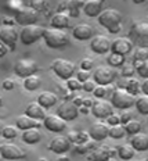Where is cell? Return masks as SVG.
<instances>
[{"mask_svg": "<svg viewBox=\"0 0 148 161\" xmlns=\"http://www.w3.org/2000/svg\"><path fill=\"white\" fill-rule=\"evenodd\" d=\"M129 39L139 47H148V21L136 19L130 25Z\"/></svg>", "mask_w": 148, "mask_h": 161, "instance_id": "obj_1", "label": "cell"}, {"mask_svg": "<svg viewBox=\"0 0 148 161\" xmlns=\"http://www.w3.org/2000/svg\"><path fill=\"white\" fill-rule=\"evenodd\" d=\"M122 14L116 8H105L98 15V24L107 28L111 33H118L122 28Z\"/></svg>", "mask_w": 148, "mask_h": 161, "instance_id": "obj_2", "label": "cell"}, {"mask_svg": "<svg viewBox=\"0 0 148 161\" xmlns=\"http://www.w3.org/2000/svg\"><path fill=\"white\" fill-rule=\"evenodd\" d=\"M45 43L51 49H62L68 45L69 39L68 35L64 29H57V28H47L43 35Z\"/></svg>", "mask_w": 148, "mask_h": 161, "instance_id": "obj_3", "label": "cell"}, {"mask_svg": "<svg viewBox=\"0 0 148 161\" xmlns=\"http://www.w3.org/2000/svg\"><path fill=\"white\" fill-rule=\"evenodd\" d=\"M111 103L115 108L119 110H127L130 107L136 106V97L133 93H130L125 88H118L114 90V93L111 95Z\"/></svg>", "mask_w": 148, "mask_h": 161, "instance_id": "obj_4", "label": "cell"}, {"mask_svg": "<svg viewBox=\"0 0 148 161\" xmlns=\"http://www.w3.org/2000/svg\"><path fill=\"white\" fill-rule=\"evenodd\" d=\"M51 69L54 71V74L58 78H61L64 80H68L69 78H72L76 72V65L72 61L65 58H57L51 63Z\"/></svg>", "mask_w": 148, "mask_h": 161, "instance_id": "obj_5", "label": "cell"}, {"mask_svg": "<svg viewBox=\"0 0 148 161\" xmlns=\"http://www.w3.org/2000/svg\"><path fill=\"white\" fill-rule=\"evenodd\" d=\"M46 29L40 25L32 24V25H26L24 26L19 32V40L24 45H32V43L38 42L40 38H43Z\"/></svg>", "mask_w": 148, "mask_h": 161, "instance_id": "obj_6", "label": "cell"}, {"mask_svg": "<svg viewBox=\"0 0 148 161\" xmlns=\"http://www.w3.org/2000/svg\"><path fill=\"white\" fill-rule=\"evenodd\" d=\"M116 78V71L111 65H98L93 72V79L98 85H111Z\"/></svg>", "mask_w": 148, "mask_h": 161, "instance_id": "obj_7", "label": "cell"}, {"mask_svg": "<svg viewBox=\"0 0 148 161\" xmlns=\"http://www.w3.org/2000/svg\"><path fill=\"white\" fill-rule=\"evenodd\" d=\"M14 19L17 24L19 25H32V24H36L39 19V11L35 10L33 7H22L19 11H17L14 14Z\"/></svg>", "mask_w": 148, "mask_h": 161, "instance_id": "obj_8", "label": "cell"}, {"mask_svg": "<svg viewBox=\"0 0 148 161\" xmlns=\"http://www.w3.org/2000/svg\"><path fill=\"white\" fill-rule=\"evenodd\" d=\"M14 71L21 78H28L31 75H35V72L38 71V64L32 58H21L15 63Z\"/></svg>", "mask_w": 148, "mask_h": 161, "instance_id": "obj_9", "label": "cell"}, {"mask_svg": "<svg viewBox=\"0 0 148 161\" xmlns=\"http://www.w3.org/2000/svg\"><path fill=\"white\" fill-rule=\"evenodd\" d=\"M0 154L4 160H21L25 157V152L24 149H21L18 145L15 143H11V142H4L2 143L0 146Z\"/></svg>", "mask_w": 148, "mask_h": 161, "instance_id": "obj_10", "label": "cell"}, {"mask_svg": "<svg viewBox=\"0 0 148 161\" xmlns=\"http://www.w3.org/2000/svg\"><path fill=\"white\" fill-rule=\"evenodd\" d=\"M112 108L114 106L111 102H107L104 99H97L92 107V114L98 119H107L114 113Z\"/></svg>", "mask_w": 148, "mask_h": 161, "instance_id": "obj_11", "label": "cell"}, {"mask_svg": "<svg viewBox=\"0 0 148 161\" xmlns=\"http://www.w3.org/2000/svg\"><path fill=\"white\" fill-rule=\"evenodd\" d=\"M61 118H64L65 121H73L76 118V117L79 115V107L75 104L73 102H68V100H65V102H62L61 104L57 107V113Z\"/></svg>", "mask_w": 148, "mask_h": 161, "instance_id": "obj_12", "label": "cell"}, {"mask_svg": "<svg viewBox=\"0 0 148 161\" xmlns=\"http://www.w3.org/2000/svg\"><path fill=\"white\" fill-rule=\"evenodd\" d=\"M43 125H45V128L47 130H50V132L58 133V132H62V130L66 128V121L61 118L58 114H49V115H46V118L43 119Z\"/></svg>", "mask_w": 148, "mask_h": 161, "instance_id": "obj_13", "label": "cell"}, {"mask_svg": "<svg viewBox=\"0 0 148 161\" xmlns=\"http://www.w3.org/2000/svg\"><path fill=\"white\" fill-rule=\"evenodd\" d=\"M19 39V33L17 32V29L13 25H2L0 28V40L4 45H7L10 49H14L17 40Z\"/></svg>", "mask_w": 148, "mask_h": 161, "instance_id": "obj_14", "label": "cell"}, {"mask_svg": "<svg viewBox=\"0 0 148 161\" xmlns=\"http://www.w3.org/2000/svg\"><path fill=\"white\" fill-rule=\"evenodd\" d=\"M112 42L105 35H96L90 40V49L97 54H105L111 50Z\"/></svg>", "mask_w": 148, "mask_h": 161, "instance_id": "obj_15", "label": "cell"}, {"mask_svg": "<svg viewBox=\"0 0 148 161\" xmlns=\"http://www.w3.org/2000/svg\"><path fill=\"white\" fill-rule=\"evenodd\" d=\"M89 132L93 140L101 142V140L109 136V126H108V124H104L101 121H96V122L92 124Z\"/></svg>", "mask_w": 148, "mask_h": 161, "instance_id": "obj_16", "label": "cell"}, {"mask_svg": "<svg viewBox=\"0 0 148 161\" xmlns=\"http://www.w3.org/2000/svg\"><path fill=\"white\" fill-rule=\"evenodd\" d=\"M71 145H72V142L68 139V136H56L50 142L49 149L56 154H64L71 149Z\"/></svg>", "mask_w": 148, "mask_h": 161, "instance_id": "obj_17", "label": "cell"}, {"mask_svg": "<svg viewBox=\"0 0 148 161\" xmlns=\"http://www.w3.org/2000/svg\"><path fill=\"white\" fill-rule=\"evenodd\" d=\"M72 35L78 40H92L94 38V28L90 24L80 22L72 29Z\"/></svg>", "mask_w": 148, "mask_h": 161, "instance_id": "obj_18", "label": "cell"}, {"mask_svg": "<svg viewBox=\"0 0 148 161\" xmlns=\"http://www.w3.org/2000/svg\"><path fill=\"white\" fill-rule=\"evenodd\" d=\"M85 2L83 0H62L58 6V11H66L69 15L78 17L79 8H83Z\"/></svg>", "mask_w": 148, "mask_h": 161, "instance_id": "obj_19", "label": "cell"}, {"mask_svg": "<svg viewBox=\"0 0 148 161\" xmlns=\"http://www.w3.org/2000/svg\"><path fill=\"white\" fill-rule=\"evenodd\" d=\"M132 46H133V42L129 38H116L115 40H112L111 52L126 56L127 53L132 52Z\"/></svg>", "mask_w": 148, "mask_h": 161, "instance_id": "obj_20", "label": "cell"}, {"mask_svg": "<svg viewBox=\"0 0 148 161\" xmlns=\"http://www.w3.org/2000/svg\"><path fill=\"white\" fill-rule=\"evenodd\" d=\"M105 0H87L83 6V11L87 17H98L104 11Z\"/></svg>", "mask_w": 148, "mask_h": 161, "instance_id": "obj_21", "label": "cell"}, {"mask_svg": "<svg viewBox=\"0 0 148 161\" xmlns=\"http://www.w3.org/2000/svg\"><path fill=\"white\" fill-rule=\"evenodd\" d=\"M71 22V17L66 11H57L54 15H53L51 21H50V25L51 28H57V29H65L69 26Z\"/></svg>", "mask_w": 148, "mask_h": 161, "instance_id": "obj_22", "label": "cell"}, {"mask_svg": "<svg viewBox=\"0 0 148 161\" xmlns=\"http://www.w3.org/2000/svg\"><path fill=\"white\" fill-rule=\"evenodd\" d=\"M15 125L18 126V129L26 130V129H32V128H40L42 124H40V119H35V118H32V117L24 114V115H19L18 118H17Z\"/></svg>", "mask_w": 148, "mask_h": 161, "instance_id": "obj_23", "label": "cell"}, {"mask_svg": "<svg viewBox=\"0 0 148 161\" xmlns=\"http://www.w3.org/2000/svg\"><path fill=\"white\" fill-rule=\"evenodd\" d=\"M25 114L35 119H45L46 118V108L39 102H31L25 108Z\"/></svg>", "mask_w": 148, "mask_h": 161, "instance_id": "obj_24", "label": "cell"}, {"mask_svg": "<svg viewBox=\"0 0 148 161\" xmlns=\"http://www.w3.org/2000/svg\"><path fill=\"white\" fill-rule=\"evenodd\" d=\"M130 143L136 149V152H145V150H148V135L143 132L133 135L130 139Z\"/></svg>", "mask_w": 148, "mask_h": 161, "instance_id": "obj_25", "label": "cell"}, {"mask_svg": "<svg viewBox=\"0 0 148 161\" xmlns=\"http://www.w3.org/2000/svg\"><path fill=\"white\" fill-rule=\"evenodd\" d=\"M38 102H39L43 107H45V108H50V107H53L54 104H57V103H58V96H57L56 93L46 90V92H42V93L39 95Z\"/></svg>", "mask_w": 148, "mask_h": 161, "instance_id": "obj_26", "label": "cell"}, {"mask_svg": "<svg viewBox=\"0 0 148 161\" xmlns=\"http://www.w3.org/2000/svg\"><path fill=\"white\" fill-rule=\"evenodd\" d=\"M40 139H42V133H40L39 128L26 129L22 132V140L28 145H35V143L40 142Z\"/></svg>", "mask_w": 148, "mask_h": 161, "instance_id": "obj_27", "label": "cell"}, {"mask_svg": "<svg viewBox=\"0 0 148 161\" xmlns=\"http://www.w3.org/2000/svg\"><path fill=\"white\" fill-rule=\"evenodd\" d=\"M114 156V150L108 149V146H103L98 150H94V153L90 156L92 161H107L109 157Z\"/></svg>", "mask_w": 148, "mask_h": 161, "instance_id": "obj_28", "label": "cell"}, {"mask_svg": "<svg viewBox=\"0 0 148 161\" xmlns=\"http://www.w3.org/2000/svg\"><path fill=\"white\" fill-rule=\"evenodd\" d=\"M134 153H136V149L132 146V143H125V145L118 147V156L122 160H132L134 157Z\"/></svg>", "mask_w": 148, "mask_h": 161, "instance_id": "obj_29", "label": "cell"}, {"mask_svg": "<svg viewBox=\"0 0 148 161\" xmlns=\"http://www.w3.org/2000/svg\"><path fill=\"white\" fill-rule=\"evenodd\" d=\"M40 83H42L40 76H38L36 74H35V75L28 76V78H24V86H25L26 90H31V92L39 89L40 88Z\"/></svg>", "mask_w": 148, "mask_h": 161, "instance_id": "obj_30", "label": "cell"}, {"mask_svg": "<svg viewBox=\"0 0 148 161\" xmlns=\"http://www.w3.org/2000/svg\"><path fill=\"white\" fill-rule=\"evenodd\" d=\"M127 135L126 128L123 124H118V125H111L109 126V137L112 139H122Z\"/></svg>", "mask_w": 148, "mask_h": 161, "instance_id": "obj_31", "label": "cell"}, {"mask_svg": "<svg viewBox=\"0 0 148 161\" xmlns=\"http://www.w3.org/2000/svg\"><path fill=\"white\" fill-rule=\"evenodd\" d=\"M125 128H126L127 135L133 136V135H137V133L141 132V128H143V125H141L140 121H137V119H130L129 122L125 124Z\"/></svg>", "mask_w": 148, "mask_h": 161, "instance_id": "obj_32", "label": "cell"}, {"mask_svg": "<svg viewBox=\"0 0 148 161\" xmlns=\"http://www.w3.org/2000/svg\"><path fill=\"white\" fill-rule=\"evenodd\" d=\"M136 108L140 114L147 115L148 114V95H143V96L137 97L136 99Z\"/></svg>", "mask_w": 148, "mask_h": 161, "instance_id": "obj_33", "label": "cell"}, {"mask_svg": "<svg viewBox=\"0 0 148 161\" xmlns=\"http://www.w3.org/2000/svg\"><path fill=\"white\" fill-rule=\"evenodd\" d=\"M107 61H108V65L114 67V68H118V67H122L123 64H125V56L111 52V54L108 56Z\"/></svg>", "mask_w": 148, "mask_h": 161, "instance_id": "obj_34", "label": "cell"}, {"mask_svg": "<svg viewBox=\"0 0 148 161\" xmlns=\"http://www.w3.org/2000/svg\"><path fill=\"white\" fill-rule=\"evenodd\" d=\"M134 67H136V72L141 78H148V60H145V61H134Z\"/></svg>", "mask_w": 148, "mask_h": 161, "instance_id": "obj_35", "label": "cell"}, {"mask_svg": "<svg viewBox=\"0 0 148 161\" xmlns=\"http://www.w3.org/2000/svg\"><path fill=\"white\" fill-rule=\"evenodd\" d=\"M18 135V126H14V125H7L2 129V136L4 139H14V137Z\"/></svg>", "mask_w": 148, "mask_h": 161, "instance_id": "obj_36", "label": "cell"}, {"mask_svg": "<svg viewBox=\"0 0 148 161\" xmlns=\"http://www.w3.org/2000/svg\"><path fill=\"white\" fill-rule=\"evenodd\" d=\"M66 86H68V89L71 92H78V90L83 89V82H80L76 76H72V78H69L66 80Z\"/></svg>", "mask_w": 148, "mask_h": 161, "instance_id": "obj_37", "label": "cell"}, {"mask_svg": "<svg viewBox=\"0 0 148 161\" xmlns=\"http://www.w3.org/2000/svg\"><path fill=\"white\" fill-rule=\"evenodd\" d=\"M126 89L129 90L130 93H133V95H137L139 92H141V83L137 79H134V78H129V82H127Z\"/></svg>", "mask_w": 148, "mask_h": 161, "instance_id": "obj_38", "label": "cell"}, {"mask_svg": "<svg viewBox=\"0 0 148 161\" xmlns=\"http://www.w3.org/2000/svg\"><path fill=\"white\" fill-rule=\"evenodd\" d=\"M133 57L134 61H145L148 60V47H137Z\"/></svg>", "mask_w": 148, "mask_h": 161, "instance_id": "obj_39", "label": "cell"}, {"mask_svg": "<svg viewBox=\"0 0 148 161\" xmlns=\"http://www.w3.org/2000/svg\"><path fill=\"white\" fill-rule=\"evenodd\" d=\"M31 7L38 11H45L49 8V0H31Z\"/></svg>", "mask_w": 148, "mask_h": 161, "instance_id": "obj_40", "label": "cell"}, {"mask_svg": "<svg viewBox=\"0 0 148 161\" xmlns=\"http://www.w3.org/2000/svg\"><path fill=\"white\" fill-rule=\"evenodd\" d=\"M107 93H109L108 90V85H97L96 89H94L93 95L97 97V99H104L107 96Z\"/></svg>", "mask_w": 148, "mask_h": 161, "instance_id": "obj_41", "label": "cell"}, {"mask_svg": "<svg viewBox=\"0 0 148 161\" xmlns=\"http://www.w3.org/2000/svg\"><path fill=\"white\" fill-rule=\"evenodd\" d=\"M134 69H136L134 64H129V63H125V64L122 65V71H120V74H122V76H125V78H132Z\"/></svg>", "mask_w": 148, "mask_h": 161, "instance_id": "obj_42", "label": "cell"}, {"mask_svg": "<svg viewBox=\"0 0 148 161\" xmlns=\"http://www.w3.org/2000/svg\"><path fill=\"white\" fill-rule=\"evenodd\" d=\"M90 76H92V74H90V71H87V69H79V71L76 72V78H78L80 82H86V80H89Z\"/></svg>", "mask_w": 148, "mask_h": 161, "instance_id": "obj_43", "label": "cell"}, {"mask_svg": "<svg viewBox=\"0 0 148 161\" xmlns=\"http://www.w3.org/2000/svg\"><path fill=\"white\" fill-rule=\"evenodd\" d=\"M93 67H94V61H93V58H90V57H86V58H83L82 61H80V68L82 69L90 71Z\"/></svg>", "mask_w": 148, "mask_h": 161, "instance_id": "obj_44", "label": "cell"}, {"mask_svg": "<svg viewBox=\"0 0 148 161\" xmlns=\"http://www.w3.org/2000/svg\"><path fill=\"white\" fill-rule=\"evenodd\" d=\"M98 85V83L96 82V80H92V79H89V80H86V82H83V90L85 92H94V89H96V86Z\"/></svg>", "mask_w": 148, "mask_h": 161, "instance_id": "obj_45", "label": "cell"}, {"mask_svg": "<svg viewBox=\"0 0 148 161\" xmlns=\"http://www.w3.org/2000/svg\"><path fill=\"white\" fill-rule=\"evenodd\" d=\"M107 124L108 125H118V124H122V119H120V115L118 114H111V115L107 118Z\"/></svg>", "mask_w": 148, "mask_h": 161, "instance_id": "obj_46", "label": "cell"}, {"mask_svg": "<svg viewBox=\"0 0 148 161\" xmlns=\"http://www.w3.org/2000/svg\"><path fill=\"white\" fill-rule=\"evenodd\" d=\"M14 88H15V83H14V80H13L11 78H7V79L3 80V89L11 90V89H14Z\"/></svg>", "mask_w": 148, "mask_h": 161, "instance_id": "obj_47", "label": "cell"}, {"mask_svg": "<svg viewBox=\"0 0 148 161\" xmlns=\"http://www.w3.org/2000/svg\"><path fill=\"white\" fill-rule=\"evenodd\" d=\"M89 137H92V136H90V132L80 130V132H79V140H78V143H86L87 140H89Z\"/></svg>", "mask_w": 148, "mask_h": 161, "instance_id": "obj_48", "label": "cell"}, {"mask_svg": "<svg viewBox=\"0 0 148 161\" xmlns=\"http://www.w3.org/2000/svg\"><path fill=\"white\" fill-rule=\"evenodd\" d=\"M66 136H68V139L72 143H78V140H79V132L78 130H71V132H68Z\"/></svg>", "mask_w": 148, "mask_h": 161, "instance_id": "obj_49", "label": "cell"}, {"mask_svg": "<svg viewBox=\"0 0 148 161\" xmlns=\"http://www.w3.org/2000/svg\"><path fill=\"white\" fill-rule=\"evenodd\" d=\"M10 50V47L7 45H4V43H0V57H4L6 54H7V52Z\"/></svg>", "mask_w": 148, "mask_h": 161, "instance_id": "obj_50", "label": "cell"}, {"mask_svg": "<svg viewBox=\"0 0 148 161\" xmlns=\"http://www.w3.org/2000/svg\"><path fill=\"white\" fill-rule=\"evenodd\" d=\"M141 92L144 93V95H148V78L143 80V83H141Z\"/></svg>", "mask_w": 148, "mask_h": 161, "instance_id": "obj_51", "label": "cell"}, {"mask_svg": "<svg viewBox=\"0 0 148 161\" xmlns=\"http://www.w3.org/2000/svg\"><path fill=\"white\" fill-rule=\"evenodd\" d=\"M94 104V102L92 99H89V97H85V100H83V106H86V107H89V108H92Z\"/></svg>", "mask_w": 148, "mask_h": 161, "instance_id": "obj_52", "label": "cell"}, {"mask_svg": "<svg viewBox=\"0 0 148 161\" xmlns=\"http://www.w3.org/2000/svg\"><path fill=\"white\" fill-rule=\"evenodd\" d=\"M83 100H85V97H79V96H78V97H75L72 102L75 103V104L78 106V107H80V106H83Z\"/></svg>", "mask_w": 148, "mask_h": 161, "instance_id": "obj_53", "label": "cell"}, {"mask_svg": "<svg viewBox=\"0 0 148 161\" xmlns=\"http://www.w3.org/2000/svg\"><path fill=\"white\" fill-rule=\"evenodd\" d=\"M79 113H83V114H89V107H86V106H80L79 107Z\"/></svg>", "mask_w": 148, "mask_h": 161, "instance_id": "obj_54", "label": "cell"}, {"mask_svg": "<svg viewBox=\"0 0 148 161\" xmlns=\"http://www.w3.org/2000/svg\"><path fill=\"white\" fill-rule=\"evenodd\" d=\"M57 161H71V158L69 157H66V156H61V157L57 158Z\"/></svg>", "mask_w": 148, "mask_h": 161, "instance_id": "obj_55", "label": "cell"}, {"mask_svg": "<svg viewBox=\"0 0 148 161\" xmlns=\"http://www.w3.org/2000/svg\"><path fill=\"white\" fill-rule=\"evenodd\" d=\"M6 115H7V110H6V107L2 104V118H4Z\"/></svg>", "mask_w": 148, "mask_h": 161, "instance_id": "obj_56", "label": "cell"}, {"mask_svg": "<svg viewBox=\"0 0 148 161\" xmlns=\"http://www.w3.org/2000/svg\"><path fill=\"white\" fill-rule=\"evenodd\" d=\"M136 4H141V3H145V0H133Z\"/></svg>", "mask_w": 148, "mask_h": 161, "instance_id": "obj_57", "label": "cell"}, {"mask_svg": "<svg viewBox=\"0 0 148 161\" xmlns=\"http://www.w3.org/2000/svg\"><path fill=\"white\" fill-rule=\"evenodd\" d=\"M38 161H47V158H45V157H42V158H39Z\"/></svg>", "mask_w": 148, "mask_h": 161, "instance_id": "obj_58", "label": "cell"}, {"mask_svg": "<svg viewBox=\"0 0 148 161\" xmlns=\"http://www.w3.org/2000/svg\"><path fill=\"white\" fill-rule=\"evenodd\" d=\"M139 161H148V158H143V160H139Z\"/></svg>", "mask_w": 148, "mask_h": 161, "instance_id": "obj_59", "label": "cell"}]
</instances>
